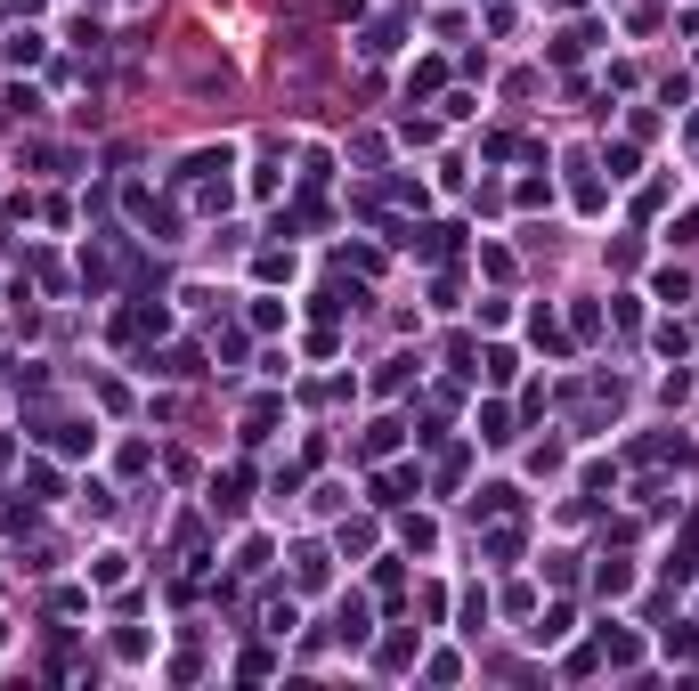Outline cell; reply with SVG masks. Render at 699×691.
Returning <instances> with one entry per match:
<instances>
[{"instance_id":"83f0119b","label":"cell","mask_w":699,"mask_h":691,"mask_svg":"<svg viewBox=\"0 0 699 691\" xmlns=\"http://www.w3.org/2000/svg\"><path fill=\"white\" fill-rule=\"evenodd\" d=\"M513 366H521L513 350H488V358H480V374H488V383H513Z\"/></svg>"},{"instance_id":"2e32d148","label":"cell","mask_w":699,"mask_h":691,"mask_svg":"<svg viewBox=\"0 0 699 691\" xmlns=\"http://www.w3.org/2000/svg\"><path fill=\"white\" fill-rule=\"evenodd\" d=\"M0 57H9V66H41V33H9Z\"/></svg>"},{"instance_id":"4316f807","label":"cell","mask_w":699,"mask_h":691,"mask_svg":"<svg viewBox=\"0 0 699 691\" xmlns=\"http://www.w3.org/2000/svg\"><path fill=\"white\" fill-rule=\"evenodd\" d=\"M399 431H407V423H374V431H366V456H391V448H399Z\"/></svg>"},{"instance_id":"f546056e","label":"cell","mask_w":699,"mask_h":691,"mask_svg":"<svg viewBox=\"0 0 699 691\" xmlns=\"http://www.w3.org/2000/svg\"><path fill=\"white\" fill-rule=\"evenodd\" d=\"M464 464H472V448H448V456H439V488H456V480H464Z\"/></svg>"},{"instance_id":"836d02e7","label":"cell","mask_w":699,"mask_h":691,"mask_svg":"<svg viewBox=\"0 0 699 691\" xmlns=\"http://www.w3.org/2000/svg\"><path fill=\"white\" fill-rule=\"evenodd\" d=\"M659 301H691V277L683 269H659Z\"/></svg>"},{"instance_id":"44dd1931","label":"cell","mask_w":699,"mask_h":691,"mask_svg":"<svg viewBox=\"0 0 699 691\" xmlns=\"http://www.w3.org/2000/svg\"><path fill=\"white\" fill-rule=\"evenodd\" d=\"M212 505H220V513L244 505V472H220V480H212Z\"/></svg>"},{"instance_id":"e0dca14e","label":"cell","mask_w":699,"mask_h":691,"mask_svg":"<svg viewBox=\"0 0 699 691\" xmlns=\"http://www.w3.org/2000/svg\"><path fill=\"white\" fill-rule=\"evenodd\" d=\"M480 439H488V448H504V439H513V415H504V407H496V399H488V407H480Z\"/></svg>"},{"instance_id":"d6986e66","label":"cell","mask_w":699,"mask_h":691,"mask_svg":"<svg viewBox=\"0 0 699 691\" xmlns=\"http://www.w3.org/2000/svg\"><path fill=\"white\" fill-rule=\"evenodd\" d=\"M439 74H448V66H439V57H423V66L407 74V106H415V98H431V90H439Z\"/></svg>"},{"instance_id":"4dcf8cb0","label":"cell","mask_w":699,"mask_h":691,"mask_svg":"<svg viewBox=\"0 0 699 691\" xmlns=\"http://www.w3.org/2000/svg\"><path fill=\"white\" fill-rule=\"evenodd\" d=\"M521 553V529H488V561H513Z\"/></svg>"},{"instance_id":"ba28073f","label":"cell","mask_w":699,"mask_h":691,"mask_svg":"<svg viewBox=\"0 0 699 691\" xmlns=\"http://www.w3.org/2000/svg\"><path fill=\"white\" fill-rule=\"evenodd\" d=\"M594 41H602L594 25H561V41H553V66H578V57H586Z\"/></svg>"},{"instance_id":"277c9868","label":"cell","mask_w":699,"mask_h":691,"mask_svg":"<svg viewBox=\"0 0 699 691\" xmlns=\"http://www.w3.org/2000/svg\"><path fill=\"white\" fill-rule=\"evenodd\" d=\"M147 374H171V383H196V374H204V350H163V358H147Z\"/></svg>"},{"instance_id":"603a6c76","label":"cell","mask_w":699,"mask_h":691,"mask_svg":"<svg viewBox=\"0 0 699 691\" xmlns=\"http://www.w3.org/2000/svg\"><path fill=\"white\" fill-rule=\"evenodd\" d=\"M374 659H383L391 675H399V667H415V635H391V643H383V651H374Z\"/></svg>"},{"instance_id":"6da1fadb","label":"cell","mask_w":699,"mask_h":691,"mask_svg":"<svg viewBox=\"0 0 699 691\" xmlns=\"http://www.w3.org/2000/svg\"><path fill=\"white\" fill-rule=\"evenodd\" d=\"M163 326H171V318H163L155 301H131V309L114 318V342H147V334H163Z\"/></svg>"},{"instance_id":"3957f363","label":"cell","mask_w":699,"mask_h":691,"mask_svg":"<svg viewBox=\"0 0 699 691\" xmlns=\"http://www.w3.org/2000/svg\"><path fill=\"white\" fill-rule=\"evenodd\" d=\"M472 513H488V521H513V513H521V488H513V480H488V488L472 496Z\"/></svg>"},{"instance_id":"30bf717a","label":"cell","mask_w":699,"mask_h":691,"mask_svg":"<svg viewBox=\"0 0 699 691\" xmlns=\"http://www.w3.org/2000/svg\"><path fill=\"white\" fill-rule=\"evenodd\" d=\"M594 594H602V602L634 594V570H626V561H602V570H594Z\"/></svg>"},{"instance_id":"d4e9b609","label":"cell","mask_w":699,"mask_h":691,"mask_svg":"<svg viewBox=\"0 0 699 691\" xmlns=\"http://www.w3.org/2000/svg\"><path fill=\"white\" fill-rule=\"evenodd\" d=\"M407 383H415V358H391L383 374H374V391H407Z\"/></svg>"},{"instance_id":"7402d4cb","label":"cell","mask_w":699,"mask_h":691,"mask_svg":"<svg viewBox=\"0 0 699 691\" xmlns=\"http://www.w3.org/2000/svg\"><path fill=\"white\" fill-rule=\"evenodd\" d=\"M342 643H350V651H358V643H366V602H358V594H350V602H342Z\"/></svg>"},{"instance_id":"f1b7e54d","label":"cell","mask_w":699,"mask_h":691,"mask_svg":"<svg viewBox=\"0 0 699 691\" xmlns=\"http://www.w3.org/2000/svg\"><path fill=\"white\" fill-rule=\"evenodd\" d=\"M383 196H391V204H423V179L399 171V179H383Z\"/></svg>"},{"instance_id":"5b68a950","label":"cell","mask_w":699,"mask_h":691,"mask_svg":"<svg viewBox=\"0 0 699 691\" xmlns=\"http://www.w3.org/2000/svg\"><path fill=\"white\" fill-rule=\"evenodd\" d=\"M456 236H464V228H407L399 244H415L423 261H448V253H456Z\"/></svg>"},{"instance_id":"7a4b0ae2","label":"cell","mask_w":699,"mask_h":691,"mask_svg":"<svg viewBox=\"0 0 699 691\" xmlns=\"http://www.w3.org/2000/svg\"><path fill=\"white\" fill-rule=\"evenodd\" d=\"M602 667H643V635H626V626H602Z\"/></svg>"},{"instance_id":"52a82bcc","label":"cell","mask_w":699,"mask_h":691,"mask_svg":"<svg viewBox=\"0 0 699 691\" xmlns=\"http://www.w3.org/2000/svg\"><path fill=\"white\" fill-rule=\"evenodd\" d=\"M293 578H301L309 594L326 586V578H334V561H326V545H301V553H293Z\"/></svg>"},{"instance_id":"d6a6232c","label":"cell","mask_w":699,"mask_h":691,"mask_svg":"<svg viewBox=\"0 0 699 691\" xmlns=\"http://www.w3.org/2000/svg\"><path fill=\"white\" fill-rule=\"evenodd\" d=\"M602 163H610V179H634V139H618V147H610Z\"/></svg>"},{"instance_id":"7c38bea8","label":"cell","mask_w":699,"mask_h":691,"mask_svg":"<svg viewBox=\"0 0 699 691\" xmlns=\"http://www.w3.org/2000/svg\"><path fill=\"white\" fill-rule=\"evenodd\" d=\"M529 334H537V350H545V358H561V350H569V334L553 326V309H537V318H529Z\"/></svg>"},{"instance_id":"8992f818","label":"cell","mask_w":699,"mask_h":691,"mask_svg":"<svg viewBox=\"0 0 699 691\" xmlns=\"http://www.w3.org/2000/svg\"><path fill=\"white\" fill-rule=\"evenodd\" d=\"M41 439H49V448H66V456L98 448V431H90V423H49V415H41Z\"/></svg>"},{"instance_id":"ffe728a7","label":"cell","mask_w":699,"mask_h":691,"mask_svg":"<svg viewBox=\"0 0 699 691\" xmlns=\"http://www.w3.org/2000/svg\"><path fill=\"white\" fill-rule=\"evenodd\" d=\"M399 537H407V553H431V545H439V529H431L423 513H407V521H399Z\"/></svg>"},{"instance_id":"8fae6325","label":"cell","mask_w":699,"mask_h":691,"mask_svg":"<svg viewBox=\"0 0 699 691\" xmlns=\"http://www.w3.org/2000/svg\"><path fill=\"white\" fill-rule=\"evenodd\" d=\"M675 578H691L699 570V521H683V537H675V561H667Z\"/></svg>"},{"instance_id":"4fadbf2b","label":"cell","mask_w":699,"mask_h":691,"mask_svg":"<svg viewBox=\"0 0 699 691\" xmlns=\"http://www.w3.org/2000/svg\"><path fill=\"white\" fill-rule=\"evenodd\" d=\"M407 488H415V472H374V505H407Z\"/></svg>"},{"instance_id":"1f68e13d","label":"cell","mask_w":699,"mask_h":691,"mask_svg":"<svg viewBox=\"0 0 699 691\" xmlns=\"http://www.w3.org/2000/svg\"><path fill=\"white\" fill-rule=\"evenodd\" d=\"M667 659H699V635H691V626H667Z\"/></svg>"},{"instance_id":"9c48e42d","label":"cell","mask_w":699,"mask_h":691,"mask_svg":"<svg viewBox=\"0 0 699 691\" xmlns=\"http://www.w3.org/2000/svg\"><path fill=\"white\" fill-rule=\"evenodd\" d=\"M399 33H407V17H383V25H366V41H358V49H366V57H391V49H399Z\"/></svg>"},{"instance_id":"e575fe53","label":"cell","mask_w":699,"mask_h":691,"mask_svg":"<svg viewBox=\"0 0 699 691\" xmlns=\"http://www.w3.org/2000/svg\"><path fill=\"white\" fill-rule=\"evenodd\" d=\"M691 139H699V114H691Z\"/></svg>"},{"instance_id":"cb8c5ba5","label":"cell","mask_w":699,"mask_h":691,"mask_svg":"<svg viewBox=\"0 0 699 691\" xmlns=\"http://www.w3.org/2000/svg\"><path fill=\"white\" fill-rule=\"evenodd\" d=\"M569 334L594 342V334H602V309H594V301H578V309H569Z\"/></svg>"},{"instance_id":"5bb4252c","label":"cell","mask_w":699,"mask_h":691,"mask_svg":"<svg viewBox=\"0 0 699 691\" xmlns=\"http://www.w3.org/2000/svg\"><path fill=\"white\" fill-rule=\"evenodd\" d=\"M122 578H131V553H98L90 561V586H122Z\"/></svg>"},{"instance_id":"ac0fdd59","label":"cell","mask_w":699,"mask_h":691,"mask_svg":"<svg viewBox=\"0 0 699 691\" xmlns=\"http://www.w3.org/2000/svg\"><path fill=\"white\" fill-rule=\"evenodd\" d=\"M561 635H569V610H545V618H537V626H529V643H537V651H553V643H561Z\"/></svg>"},{"instance_id":"484cf974","label":"cell","mask_w":699,"mask_h":691,"mask_svg":"<svg viewBox=\"0 0 699 691\" xmlns=\"http://www.w3.org/2000/svg\"><path fill=\"white\" fill-rule=\"evenodd\" d=\"M342 269H358V277H374V269H383V253H374V244H342Z\"/></svg>"},{"instance_id":"9a60e30c","label":"cell","mask_w":699,"mask_h":691,"mask_svg":"<svg viewBox=\"0 0 699 691\" xmlns=\"http://www.w3.org/2000/svg\"><path fill=\"white\" fill-rule=\"evenodd\" d=\"M634 456H643V464H683V456H691V439H643Z\"/></svg>"}]
</instances>
